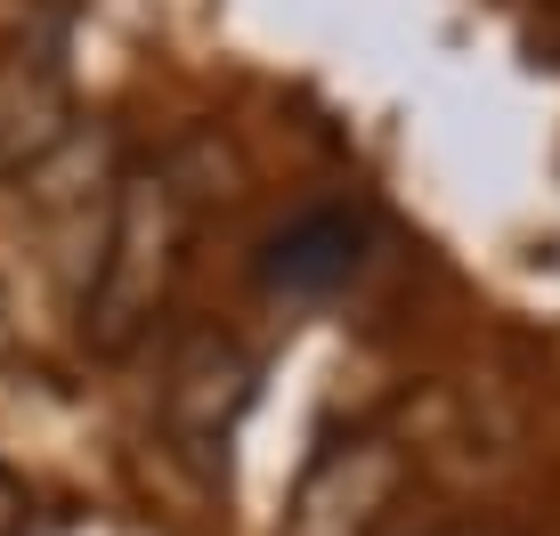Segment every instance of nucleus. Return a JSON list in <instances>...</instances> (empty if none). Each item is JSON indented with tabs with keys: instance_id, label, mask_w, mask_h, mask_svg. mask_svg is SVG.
Instances as JSON below:
<instances>
[{
	"instance_id": "obj_1",
	"label": "nucleus",
	"mask_w": 560,
	"mask_h": 536,
	"mask_svg": "<svg viewBox=\"0 0 560 536\" xmlns=\"http://www.w3.org/2000/svg\"><path fill=\"white\" fill-rule=\"evenodd\" d=\"M187 244H196V187H187V171L171 155L130 163L114 179L106 236L82 277V341L98 358H130L163 325L171 293H179V268H187Z\"/></svg>"
},
{
	"instance_id": "obj_2",
	"label": "nucleus",
	"mask_w": 560,
	"mask_h": 536,
	"mask_svg": "<svg viewBox=\"0 0 560 536\" xmlns=\"http://www.w3.org/2000/svg\"><path fill=\"white\" fill-rule=\"evenodd\" d=\"M260 398V358L244 350L236 334H187L163 366V391H154V415H163V439L187 455L196 471H228V447H236L244 415Z\"/></svg>"
},
{
	"instance_id": "obj_3",
	"label": "nucleus",
	"mask_w": 560,
	"mask_h": 536,
	"mask_svg": "<svg viewBox=\"0 0 560 536\" xmlns=\"http://www.w3.org/2000/svg\"><path fill=\"white\" fill-rule=\"evenodd\" d=\"M73 130V33L66 9H33L0 49V179L42 171Z\"/></svg>"
},
{
	"instance_id": "obj_4",
	"label": "nucleus",
	"mask_w": 560,
	"mask_h": 536,
	"mask_svg": "<svg viewBox=\"0 0 560 536\" xmlns=\"http://www.w3.org/2000/svg\"><path fill=\"white\" fill-rule=\"evenodd\" d=\"M398 496V447L382 431H350L301 471L277 536H374Z\"/></svg>"
},
{
	"instance_id": "obj_5",
	"label": "nucleus",
	"mask_w": 560,
	"mask_h": 536,
	"mask_svg": "<svg viewBox=\"0 0 560 536\" xmlns=\"http://www.w3.org/2000/svg\"><path fill=\"white\" fill-rule=\"evenodd\" d=\"M358 268H365V220L350 203H308L284 228H268L253 277L268 301H334Z\"/></svg>"
},
{
	"instance_id": "obj_6",
	"label": "nucleus",
	"mask_w": 560,
	"mask_h": 536,
	"mask_svg": "<svg viewBox=\"0 0 560 536\" xmlns=\"http://www.w3.org/2000/svg\"><path fill=\"white\" fill-rule=\"evenodd\" d=\"M0 536H25V488H16L9 464H0Z\"/></svg>"
}]
</instances>
